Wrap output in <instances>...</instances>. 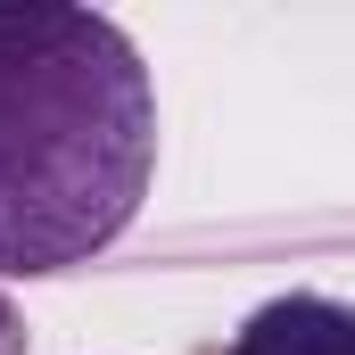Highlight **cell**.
Returning <instances> with one entry per match:
<instances>
[{
    "label": "cell",
    "instance_id": "obj_1",
    "mask_svg": "<svg viewBox=\"0 0 355 355\" xmlns=\"http://www.w3.org/2000/svg\"><path fill=\"white\" fill-rule=\"evenodd\" d=\"M157 174V91L132 33L75 0H0V281L116 248Z\"/></svg>",
    "mask_w": 355,
    "mask_h": 355
},
{
    "label": "cell",
    "instance_id": "obj_3",
    "mask_svg": "<svg viewBox=\"0 0 355 355\" xmlns=\"http://www.w3.org/2000/svg\"><path fill=\"white\" fill-rule=\"evenodd\" d=\"M0 355H25V314L8 306V289H0Z\"/></svg>",
    "mask_w": 355,
    "mask_h": 355
},
{
    "label": "cell",
    "instance_id": "obj_2",
    "mask_svg": "<svg viewBox=\"0 0 355 355\" xmlns=\"http://www.w3.org/2000/svg\"><path fill=\"white\" fill-rule=\"evenodd\" d=\"M223 355H355V297L331 289H281L265 297Z\"/></svg>",
    "mask_w": 355,
    "mask_h": 355
}]
</instances>
